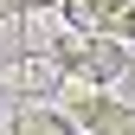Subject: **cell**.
I'll return each instance as SVG.
<instances>
[{
	"label": "cell",
	"instance_id": "obj_4",
	"mask_svg": "<svg viewBox=\"0 0 135 135\" xmlns=\"http://www.w3.org/2000/svg\"><path fill=\"white\" fill-rule=\"evenodd\" d=\"M64 116H71V122H84L90 135H135V109L116 103V97H103V90H77V84H71Z\"/></svg>",
	"mask_w": 135,
	"mask_h": 135
},
{
	"label": "cell",
	"instance_id": "obj_5",
	"mask_svg": "<svg viewBox=\"0 0 135 135\" xmlns=\"http://www.w3.org/2000/svg\"><path fill=\"white\" fill-rule=\"evenodd\" d=\"M77 122H71V116H64V109H45V103H26L20 116H13V129L7 135H71Z\"/></svg>",
	"mask_w": 135,
	"mask_h": 135
},
{
	"label": "cell",
	"instance_id": "obj_1",
	"mask_svg": "<svg viewBox=\"0 0 135 135\" xmlns=\"http://www.w3.org/2000/svg\"><path fill=\"white\" fill-rule=\"evenodd\" d=\"M52 58L64 64V77L77 90H103V84H116L129 71V45H116V39H77V32H64L52 45Z\"/></svg>",
	"mask_w": 135,
	"mask_h": 135
},
{
	"label": "cell",
	"instance_id": "obj_2",
	"mask_svg": "<svg viewBox=\"0 0 135 135\" xmlns=\"http://www.w3.org/2000/svg\"><path fill=\"white\" fill-rule=\"evenodd\" d=\"M64 26H71L77 39L135 45V0H64Z\"/></svg>",
	"mask_w": 135,
	"mask_h": 135
},
{
	"label": "cell",
	"instance_id": "obj_7",
	"mask_svg": "<svg viewBox=\"0 0 135 135\" xmlns=\"http://www.w3.org/2000/svg\"><path fill=\"white\" fill-rule=\"evenodd\" d=\"M13 7H20V0H0V26H7V20H13Z\"/></svg>",
	"mask_w": 135,
	"mask_h": 135
},
{
	"label": "cell",
	"instance_id": "obj_3",
	"mask_svg": "<svg viewBox=\"0 0 135 135\" xmlns=\"http://www.w3.org/2000/svg\"><path fill=\"white\" fill-rule=\"evenodd\" d=\"M0 90H13V97H52V90H71V77H64V64L52 52H26L13 64H0Z\"/></svg>",
	"mask_w": 135,
	"mask_h": 135
},
{
	"label": "cell",
	"instance_id": "obj_6",
	"mask_svg": "<svg viewBox=\"0 0 135 135\" xmlns=\"http://www.w3.org/2000/svg\"><path fill=\"white\" fill-rule=\"evenodd\" d=\"M26 13H45V7H64V0H20Z\"/></svg>",
	"mask_w": 135,
	"mask_h": 135
}]
</instances>
